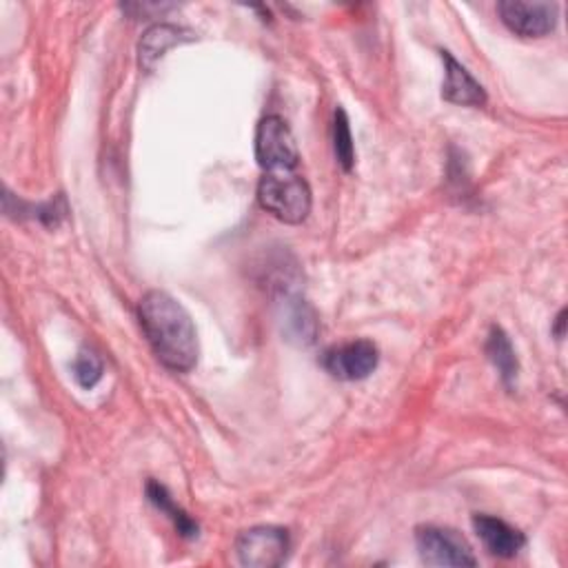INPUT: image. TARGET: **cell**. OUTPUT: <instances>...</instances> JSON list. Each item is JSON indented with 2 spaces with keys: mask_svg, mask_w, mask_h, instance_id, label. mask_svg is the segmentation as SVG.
I'll list each match as a JSON object with an SVG mask.
<instances>
[{
  "mask_svg": "<svg viewBox=\"0 0 568 568\" xmlns=\"http://www.w3.org/2000/svg\"><path fill=\"white\" fill-rule=\"evenodd\" d=\"M146 497H149V501H151L158 510H162V513L173 521V526L178 528V532H180L182 537H186V539L197 537V524H195L180 506H175L173 497L169 495V490H166L162 484H158V481L151 479V481L146 484Z\"/></svg>",
  "mask_w": 568,
  "mask_h": 568,
  "instance_id": "12",
  "label": "cell"
},
{
  "mask_svg": "<svg viewBox=\"0 0 568 568\" xmlns=\"http://www.w3.org/2000/svg\"><path fill=\"white\" fill-rule=\"evenodd\" d=\"M322 366L337 379L355 382L368 377L379 362V351L371 339H353L324 351Z\"/></svg>",
  "mask_w": 568,
  "mask_h": 568,
  "instance_id": "6",
  "label": "cell"
},
{
  "mask_svg": "<svg viewBox=\"0 0 568 568\" xmlns=\"http://www.w3.org/2000/svg\"><path fill=\"white\" fill-rule=\"evenodd\" d=\"M257 202L273 217L286 224H300L311 211V189L293 171L264 173L257 184Z\"/></svg>",
  "mask_w": 568,
  "mask_h": 568,
  "instance_id": "2",
  "label": "cell"
},
{
  "mask_svg": "<svg viewBox=\"0 0 568 568\" xmlns=\"http://www.w3.org/2000/svg\"><path fill=\"white\" fill-rule=\"evenodd\" d=\"M501 22L521 38H541L557 27L559 7L555 2H499Z\"/></svg>",
  "mask_w": 568,
  "mask_h": 568,
  "instance_id": "7",
  "label": "cell"
},
{
  "mask_svg": "<svg viewBox=\"0 0 568 568\" xmlns=\"http://www.w3.org/2000/svg\"><path fill=\"white\" fill-rule=\"evenodd\" d=\"M193 31L184 29V27H175V24H153L151 29H146V33L142 36L140 44H138V58H140V67L144 69H153L155 62L175 44L189 42L193 40Z\"/></svg>",
  "mask_w": 568,
  "mask_h": 568,
  "instance_id": "10",
  "label": "cell"
},
{
  "mask_svg": "<svg viewBox=\"0 0 568 568\" xmlns=\"http://www.w3.org/2000/svg\"><path fill=\"white\" fill-rule=\"evenodd\" d=\"M564 324H566V311L561 308L559 315H557V326H555V335L557 337H564Z\"/></svg>",
  "mask_w": 568,
  "mask_h": 568,
  "instance_id": "16",
  "label": "cell"
},
{
  "mask_svg": "<svg viewBox=\"0 0 568 568\" xmlns=\"http://www.w3.org/2000/svg\"><path fill=\"white\" fill-rule=\"evenodd\" d=\"M291 548L288 532L277 526H253L235 539V555L242 566L273 568L286 559Z\"/></svg>",
  "mask_w": 568,
  "mask_h": 568,
  "instance_id": "5",
  "label": "cell"
},
{
  "mask_svg": "<svg viewBox=\"0 0 568 568\" xmlns=\"http://www.w3.org/2000/svg\"><path fill=\"white\" fill-rule=\"evenodd\" d=\"M473 528L486 550L495 557H515L526 544V537L517 528L493 515H473Z\"/></svg>",
  "mask_w": 568,
  "mask_h": 568,
  "instance_id": "9",
  "label": "cell"
},
{
  "mask_svg": "<svg viewBox=\"0 0 568 568\" xmlns=\"http://www.w3.org/2000/svg\"><path fill=\"white\" fill-rule=\"evenodd\" d=\"M73 377L82 388H93L102 377V359L93 351L82 348L73 359Z\"/></svg>",
  "mask_w": 568,
  "mask_h": 568,
  "instance_id": "15",
  "label": "cell"
},
{
  "mask_svg": "<svg viewBox=\"0 0 568 568\" xmlns=\"http://www.w3.org/2000/svg\"><path fill=\"white\" fill-rule=\"evenodd\" d=\"M140 326L158 359L175 371L189 373L197 362V333L186 308L166 291H149L138 304Z\"/></svg>",
  "mask_w": 568,
  "mask_h": 568,
  "instance_id": "1",
  "label": "cell"
},
{
  "mask_svg": "<svg viewBox=\"0 0 568 568\" xmlns=\"http://www.w3.org/2000/svg\"><path fill=\"white\" fill-rule=\"evenodd\" d=\"M284 324H286L288 339H295L300 344H311L315 339L317 324H315V317H313L311 308L304 302L295 304L293 308L286 311Z\"/></svg>",
  "mask_w": 568,
  "mask_h": 568,
  "instance_id": "14",
  "label": "cell"
},
{
  "mask_svg": "<svg viewBox=\"0 0 568 568\" xmlns=\"http://www.w3.org/2000/svg\"><path fill=\"white\" fill-rule=\"evenodd\" d=\"M415 544L426 566H477L470 544L453 528L422 526L415 532Z\"/></svg>",
  "mask_w": 568,
  "mask_h": 568,
  "instance_id": "4",
  "label": "cell"
},
{
  "mask_svg": "<svg viewBox=\"0 0 568 568\" xmlns=\"http://www.w3.org/2000/svg\"><path fill=\"white\" fill-rule=\"evenodd\" d=\"M255 158L266 171H293L300 153L288 124L280 115H266L260 120L255 131Z\"/></svg>",
  "mask_w": 568,
  "mask_h": 568,
  "instance_id": "3",
  "label": "cell"
},
{
  "mask_svg": "<svg viewBox=\"0 0 568 568\" xmlns=\"http://www.w3.org/2000/svg\"><path fill=\"white\" fill-rule=\"evenodd\" d=\"M439 53H442L444 73H446L444 84H442V98L450 104L481 106L486 102L484 87L448 51H439Z\"/></svg>",
  "mask_w": 568,
  "mask_h": 568,
  "instance_id": "8",
  "label": "cell"
},
{
  "mask_svg": "<svg viewBox=\"0 0 568 568\" xmlns=\"http://www.w3.org/2000/svg\"><path fill=\"white\" fill-rule=\"evenodd\" d=\"M486 355H488V359L493 362V366L499 371L501 382H504L508 388H513L515 382H517L519 362H517V355H515V348H513L508 335H506L499 326H493L490 333H488V339H486Z\"/></svg>",
  "mask_w": 568,
  "mask_h": 568,
  "instance_id": "11",
  "label": "cell"
},
{
  "mask_svg": "<svg viewBox=\"0 0 568 568\" xmlns=\"http://www.w3.org/2000/svg\"><path fill=\"white\" fill-rule=\"evenodd\" d=\"M333 149L342 169L351 171L355 164V146H353V135L348 126V115L342 106H337L333 115Z\"/></svg>",
  "mask_w": 568,
  "mask_h": 568,
  "instance_id": "13",
  "label": "cell"
}]
</instances>
